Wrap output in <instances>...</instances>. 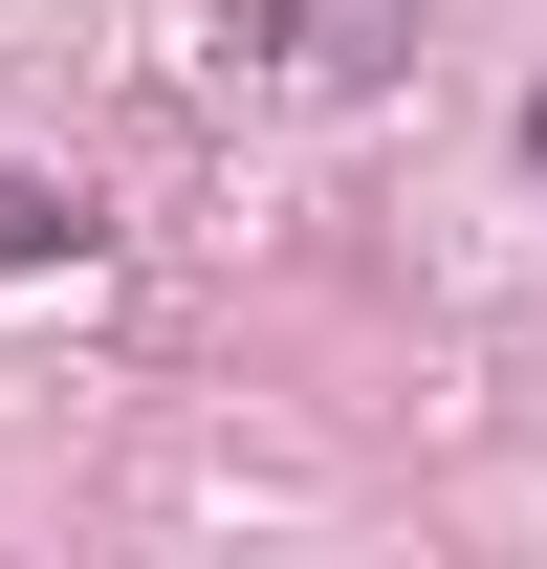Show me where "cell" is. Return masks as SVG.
<instances>
[{
	"label": "cell",
	"instance_id": "1",
	"mask_svg": "<svg viewBox=\"0 0 547 569\" xmlns=\"http://www.w3.org/2000/svg\"><path fill=\"white\" fill-rule=\"evenodd\" d=\"M88 241V198H44V176H0V263H67Z\"/></svg>",
	"mask_w": 547,
	"mask_h": 569
}]
</instances>
